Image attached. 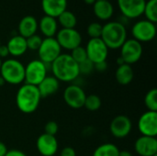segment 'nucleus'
I'll list each match as a JSON object with an SVG mask.
<instances>
[{"instance_id": "nucleus-1", "label": "nucleus", "mask_w": 157, "mask_h": 156, "mask_svg": "<svg viewBox=\"0 0 157 156\" xmlns=\"http://www.w3.org/2000/svg\"><path fill=\"white\" fill-rule=\"evenodd\" d=\"M51 70L59 82H72L80 74L78 63L67 53L60 54L51 63Z\"/></svg>"}, {"instance_id": "nucleus-2", "label": "nucleus", "mask_w": 157, "mask_h": 156, "mask_svg": "<svg viewBox=\"0 0 157 156\" xmlns=\"http://www.w3.org/2000/svg\"><path fill=\"white\" fill-rule=\"evenodd\" d=\"M40 95L38 87L29 84L22 85L16 95L17 108L25 114H31L37 110L40 102Z\"/></svg>"}, {"instance_id": "nucleus-3", "label": "nucleus", "mask_w": 157, "mask_h": 156, "mask_svg": "<svg viewBox=\"0 0 157 156\" xmlns=\"http://www.w3.org/2000/svg\"><path fill=\"white\" fill-rule=\"evenodd\" d=\"M100 39L109 50L120 49L127 40L126 28L121 22L109 21L103 26Z\"/></svg>"}, {"instance_id": "nucleus-4", "label": "nucleus", "mask_w": 157, "mask_h": 156, "mask_svg": "<svg viewBox=\"0 0 157 156\" xmlns=\"http://www.w3.org/2000/svg\"><path fill=\"white\" fill-rule=\"evenodd\" d=\"M0 76L5 83L10 85H20L25 80V66L16 59H7L2 63Z\"/></svg>"}, {"instance_id": "nucleus-5", "label": "nucleus", "mask_w": 157, "mask_h": 156, "mask_svg": "<svg viewBox=\"0 0 157 156\" xmlns=\"http://www.w3.org/2000/svg\"><path fill=\"white\" fill-rule=\"evenodd\" d=\"M48 63H42L40 60H32L25 66V84L38 86L39 84L47 76Z\"/></svg>"}, {"instance_id": "nucleus-6", "label": "nucleus", "mask_w": 157, "mask_h": 156, "mask_svg": "<svg viewBox=\"0 0 157 156\" xmlns=\"http://www.w3.org/2000/svg\"><path fill=\"white\" fill-rule=\"evenodd\" d=\"M39 57L42 63L51 64L60 54H62V48L56 39L45 38L42 40L40 48L38 49Z\"/></svg>"}, {"instance_id": "nucleus-7", "label": "nucleus", "mask_w": 157, "mask_h": 156, "mask_svg": "<svg viewBox=\"0 0 157 156\" xmlns=\"http://www.w3.org/2000/svg\"><path fill=\"white\" fill-rule=\"evenodd\" d=\"M121 49V58L127 64H133L137 63L143 55L142 43L134 39L126 40Z\"/></svg>"}, {"instance_id": "nucleus-8", "label": "nucleus", "mask_w": 157, "mask_h": 156, "mask_svg": "<svg viewBox=\"0 0 157 156\" xmlns=\"http://www.w3.org/2000/svg\"><path fill=\"white\" fill-rule=\"evenodd\" d=\"M132 34L133 39L141 43L151 41L156 35L155 24L146 19L139 20L132 26Z\"/></svg>"}, {"instance_id": "nucleus-9", "label": "nucleus", "mask_w": 157, "mask_h": 156, "mask_svg": "<svg viewBox=\"0 0 157 156\" xmlns=\"http://www.w3.org/2000/svg\"><path fill=\"white\" fill-rule=\"evenodd\" d=\"M86 51L87 59L94 64L105 62L109 55V48L100 38L90 39L86 44Z\"/></svg>"}, {"instance_id": "nucleus-10", "label": "nucleus", "mask_w": 157, "mask_h": 156, "mask_svg": "<svg viewBox=\"0 0 157 156\" xmlns=\"http://www.w3.org/2000/svg\"><path fill=\"white\" fill-rule=\"evenodd\" d=\"M56 40L62 49L73 51L81 46L82 36L75 29H62L56 33Z\"/></svg>"}, {"instance_id": "nucleus-11", "label": "nucleus", "mask_w": 157, "mask_h": 156, "mask_svg": "<svg viewBox=\"0 0 157 156\" xmlns=\"http://www.w3.org/2000/svg\"><path fill=\"white\" fill-rule=\"evenodd\" d=\"M86 97L85 91L76 85H70L63 91L64 102L68 107L75 109H79L84 107Z\"/></svg>"}, {"instance_id": "nucleus-12", "label": "nucleus", "mask_w": 157, "mask_h": 156, "mask_svg": "<svg viewBox=\"0 0 157 156\" xmlns=\"http://www.w3.org/2000/svg\"><path fill=\"white\" fill-rule=\"evenodd\" d=\"M121 14L126 18H137L144 14L145 0H117Z\"/></svg>"}, {"instance_id": "nucleus-13", "label": "nucleus", "mask_w": 157, "mask_h": 156, "mask_svg": "<svg viewBox=\"0 0 157 156\" xmlns=\"http://www.w3.org/2000/svg\"><path fill=\"white\" fill-rule=\"evenodd\" d=\"M138 130L143 136H157V112L146 111L138 120Z\"/></svg>"}, {"instance_id": "nucleus-14", "label": "nucleus", "mask_w": 157, "mask_h": 156, "mask_svg": "<svg viewBox=\"0 0 157 156\" xmlns=\"http://www.w3.org/2000/svg\"><path fill=\"white\" fill-rule=\"evenodd\" d=\"M132 129V123L131 119L125 115H119L115 117L110 124L109 131L112 136L118 139H122L127 137Z\"/></svg>"}, {"instance_id": "nucleus-15", "label": "nucleus", "mask_w": 157, "mask_h": 156, "mask_svg": "<svg viewBox=\"0 0 157 156\" xmlns=\"http://www.w3.org/2000/svg\"><path fill=\"white\" fill-rule=\"evenodd\" d=\"M36 147L42 156H53L58 151V142L55 136L42 133L37 139Z\"/></svg>"}, {"instance_id": "nucleus-16", "label": "nucleus", "mask_w": 157, "mask_h": 156, "mask_svg": "<svg viewBox=\"0 0 157 156\" xmlns=\"http://www.w3.org/2000/svg\"><path fill=\"white\" fill-rule=\"evenodd\" d=\"M134 149L140 156H155L157 154L156 137L141 136L134 143Z\"/></svg>"}, {"instance_id": "nucleus-17", "label": "nucleus", "mask_w": 157, "mask_h": 156, "mask_svg": "<svg viewBox=\"0 0 157 156\" xmlns=\"http://www.w3.org/2000/svg\"><path fill=\"white\" fill-rule=\"evenodd\" d=\"M41 7L45 16L57 18L66 10L67 0H41Z\"/></svg>"}, {"instance_id": "nucleus-18", "label": "nucleus", "mask_w": 157, "mask_h": 156, "mask_svg": "<svg viewBox=\"0 0 157 156\" xmlns=\"http://www.w3.org/2000/svg\"><path fill=\"white\" fill-rule=\"evenodd\" d=\"M41 98H46L53 94H55L59 87L60 82L54 76H46L37 86Z\"/></svg>"}, {"instance_id": "nucleus-19", "label": "nucleus", "mask_w": 157, "mask_h": 156, "mask_svg": "<svg viewBox=\"0 0 157 156\" xmlns=\"http://www.w3.org/2000/svg\"><path fill=\"white\" fill-rule=\"evenodd\" d=\"M93 10L100 20H109L114 13V7L109 0H97L93 5Z\"/></svg>"}, {"instance_id": "nucleus-20", "label": "nucleus", "mask_w": 157, "mask_h": 156, "mask_svg": "<svg viewBox=\"0 0 157 156\" xmlns=\"http://www.w3.org/2000/svg\"><path fill=\"white\" fill-rule=\"evenodd\" d=\"M6 47L8 49L9 54L14 57H19L23 55L28 50L26 39L20 35H16L10 38Z\"/></svg>"}, {"instance_id": "nucleus-21", "label": "nucleus", "mask_w": 157, "mask_h": 156, "mask_svg": "<svg viewBox=\"0 0 157 156\" xmlns=\"http://www.w3.org/2000/svg\"><path fill=\"white\" fill-rule=\"evenodd\" d=\"M38 29V21L32 16H26L21 18L18 24L19 35L27 39L34 34Z\"/></svg>"}, {"instance_id": "nucleus-22", "label": "nucleus", "mask_w": 157, "mask_h": 156, "mask_svg": "<svg viewBox=\"0 0 157 156\" xmlns=\"http://www.w3.org/2000/svg\"><path fill=\"white\" fill-rule=\"evenodd\" d=\"M38 28H40V32L45 36V38H53L57 33L58 22L54 17L44 16L40 20Z\"/></svg>"}, {"instance_id": "nucleus-23", "label": "nucleus", "mask_w": 157, "mask_h": 156, "mask_svg": "<svg viewBox=\"0 0 157 156\" xmlns=\"http://www.w3.org/2000/svg\"><path fill=\"white\" fill-rule=\"evenodd\" d=\"M115 77L117 82L121 86H127L132 83L134 77V72L133 69L130 64L124 63L121 65H119L116 73Z\"/></svg>"}, {"instance_id": "nucleus-24", "label": "nucleus", "mask_w": 157, "mask_h": 156, "mask_svg": "<svg viewBox=\"0 0 157 156\" xmlns=\"http://www.w3.org/2000/svg\"><path fill=\"white\" fill-rule=\"evenodd\" d=\"M57 18L58 22L63 27V29H75L77 24L75 15L67 9L64 12H63Z\"/></svg>"}, {"instance_id": "nucleus-25", "label": "nucleus", "mask_w": 157, "mask_h": 156, "mask_svg": "<svg viewBox=\"0 0 157 156\" xmlns=\"http://www.w3.org/2000/svg\"><path fill=\"white\" fill-rule=\"evenodd\" d=\"M120 149L113 143H103L96 148L93 156H119Z\"/></svg>"}, {"instance_id": "nucleus-26", "label": "nucleus", "mask_w": 157, "mask_h": 156, "mask_svg": "<svg viewBox=\"0 0 157 156\" xmlns=\"http://www.w3.org/2000/svg\"><path fill=\"white\" fill-rule=\"evenodd\" d=\"M144 14L146 20L156 23L157 22V0H149L145 3Z\"/></svg>"}, {"instance_id": "nucleus-27", "label": "nucleus", "mask_w": 157, "mask_h": 156, "mask_svg": "<svg viewBox=\"0 0 157 156\" xmlns=\"http://www.w3.org/2000/svg\"><path fill=\"white\" fill-rule=\"evenodd\" d=\"M144 104L149 111L157 112V90L153 88L147 92L144 97Z\"/></svg>"}, {"instance_id": "nucleus-28", "label": "nucleus", "mask_w": 157, "mask_h": 156, "mask_svg": "<svg viewBox=\"0 0 157 156\" xmlns=\"http://www.w3.org/2000/svg\"><path fill=\"white\" fill-rule=\"evenodd\" d=\"M101 104L102 103H101L100 97L98 95L92 94V95L86 96L84 107L89 111H97L100 108Z\"/></svg>"}, {"instance_id": "nucleus-29", "label": "nucleus", "mask_w": 157, "mask_h": 156, "mask_svg": "<svg viewBox=\"0 0 157 156\" xmlns=\"http://www.w3.org/2000/svg\"><path fill=\"white\" fill-rule=\"evenodd\" d=\"M102 28L103 26L100 23L98 22H93L88 25L87 27V35L90 37V39H98L101 37L102 33Z\"/></svg>"}, {"instance_id": "nucleus-30", "label": "nucleus", "mask_w": 157, "mask_h": 156, "mask_svg": "<svg viewBox=\"0 0 157 156\" xmlns=\"http://www.w3.org/2000/svg\"><path fill=\"white\" fill-rule=\"evenodd\" d=\"M71 57L79 64L81 63H83L84 61H86L87 59V55H86V48L82 47V46H78L77 48L74 49L72 51V53L70 54Z\"/></svg>"}, {"instance_id": "nucleus-31", "label": "nucleus", "mask_w": 157, "mask_h": 156, "mask_svg": "<svg viewBox=\"0 0 157 156\" xmlns=\"http://www.w3.org/2000/svg\"><path fill=\"white\" fill-rule=\"evenodd\" d=\"M26 41H27V47H28V50H31V51H38V49L40 48V44H41V41H42V39L37 35V34H34L29 38L26 39Z\"/></svg>"}, {"instance_id": "nucleus-32", "label": "nucleus", "mask_w": 157, "mask_h": 156, "mask_svg": "<svg viewBox=\"0 0 157 156\" xmlns=\"http://www.w3.org/2000/svg\"><path fill=\"white\" fill-rule=\"evenodd\" d=\"M78 67H79V73L80 74H89L94 70V63L91 61H89L88 59H86L83 63H79Z\"/></svg>"}, {"instance_id": "nucleus-33", "label": "nucleus", "mask_w": 157, "mask_h": 156, "mask_svg": "<svg viewBox=\"0 0 157 156\" xmlns=\"http://www.w3.org/2000/svg\"><path fill=\"white\" fill-rule=\"evenodd\" d=\"M58 130H59V126L53 120L48 121L44 126V133L52 135V136H55L58 132Z\"/></svg>"}, {"instance_id": "nucleus-34", "label": "nucleus", "mask_w": 157, "mask_h": 156, "mask_svg": "<svg viewBox=\"0 0 157 156\" xmlns=\"http://www.w3.org/2000/svg\"><path fill=\"white\" fill-rule=\"evenodd\" d=\"M60 156H76V153H75V149L73 147L67 146V147H64L62 150Z\"/></svg>"}, {"instance_id": "nucleus-35", "label": "nucleus", "mask_w": 157, "mask_h": 156, "mask_svg": "<svg viewBox=\"0 0 157 156\" xmlns=\"http://www.w3.org/2000/svg\"><path fill=\"white\" fill-rule=\"evenodd\" d=\"M107 67H108V64H107V62H101V63H95L94 64V69H96L97 71L98 72H104L105 70H107Z\"/></svg>"}, {"instance_id": "nucleus-36", "label": "nucleus", "mask_w": 157, "mask_h": 156, "mask_svg": "<svg viewBox=\"0 0 157 156\" xmlns=\"http://www.w3.org/2000/svg\"><path fill=\"white\" fill-rule=\"evenodd\" d=\"M9 55V51L8 49L6 47V45H0V58H6Z\"/></svg>"}, {"instance_id": "nucleus-37", "label": "nucleus", "mask_w": 157, "mask_h": 156, "mask_svg": "<svg viewBox=\"0 0 157 156\" xmlns=\"http://www.w3.org/2000/svg\"><path fill=\"white\" fill-rule=\"evenodd\" d=\"M5 156H27V154L19 150H10L7 151Z\"/></svg>"}, {"instance_id": "nucleus-38", "label": "nucleus", "mask_w": 157, "mask_h": 156, "mask_svg": "<svg viewBox=\"0 0 157 156\" xmlns=\"http://www.w3.org/2000/svg\"><path fill=\"white\" fill-rule=\"evenodd\" d=\"M7 153V148L5 143L0 142V156H5Z\"/></svg>"}, {"instance_id": "nucleus-39", "label": "nucleus", "mask_w": 157, "mask_h": 156, "mask_svg": "<svg viewBox=\"0 0 157 156\" xmlns=\"http://www.w3.org/2000/svg\"><path fill=\"white\" fill-rule=\"evenodd\" d=\"M119 156H133L132 154L129 151H120Z\"/></svg>"}, {"instance_id": "nucleus-40", "label": "nucleus", "mask_w": 157, "mask_h": 156, "mask_svg": "<svg viewBox=\"0 0 157 156\" xmlns=\"http://www.w3.org/2000/svg\"><path fill=\"white\" fill-rule=\"evenodd\" d=\"M117 63H118V66H119V65L124 64L125 63L123 62V60H122V59H121V57H119V58H118V60H117Z\"/></svg>"}, {"instance_id": "nucleus-41", "label": "nucleus", "mask_w": 157, "mask_h": 156, "mask_svg": "<svg viewBox=\"0 0 157 156\" xmlns=\"http://www.w3.org/2000/svg\"><path fill=\"white\" fill-rule=\"evenodd\" d=\"M84 1H85V3L87 4V5H94L95 2H96L97 0H84Z\"/></svg>"}, {"instance_id": "nucleus-42", "label": "nucleus", "mask_w": 157, "mask_h": 156, "mask_svg": "<svg viewBox=\"0 0 157 156\" xmlns=\"http://www.w3.org/2000/svg\"><path fill=\"white\" fill-rule=\"evenodd\" d=\"M6 83H5V81H4V79L0 76V86H4Z\"/></svg>"}, {"instance_id": "nucleus-43", "label": "nucleus", "mask_w": 157, "mask_h": 156, "mask_svg": "<svg viewBox=\"0 0 157 156\" xmlns=\"http://www.w3.org/2000/svg\"><path fill=\"white\" fill-rule=\"evenodd\" d=\"M2 63H3V61H2V59L0 58V69H1V65H2Z\"/></svg>"}, {"instance_id": "nucleus-44", "label": "nucleus", "mask_w": 157, "mask_h": 156, "mask_svg": "<svg viewBox=\"0 0 157 156\" xmlns=\"http://www.w3.org/2000/svg\"><path fill=\"white\" fill-rule=\"evenodd\" d=\"M0 45H1V41H0Z\"/></svg>"}, {"instance_id": "nucleus-45", "label": "nucleus", "mask_w": 157, "mask_h": 156, "mask_svg": "<svg viewBox=\"0 0 157 156\" xmlns=\"http://www.w3.org/2000/svg\"><path fill=\"white\" fill-rule=\"evenodd\" d=\"M155 156H157V154H156V155H155Z\"/></svg>"}]
</instances>
